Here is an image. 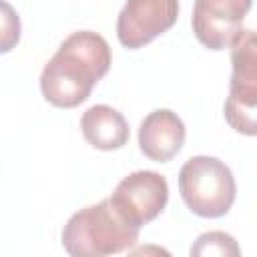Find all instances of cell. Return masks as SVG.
I'll list each match as a JSON object with an SVG mask.
<instances>
[{"label": "cell", "mask_w": 257, "mask_h": 257, "mask_svg": "<svg viewBox=\"0 0 257 257\" xmlns=\"http://www.w3.org/2000/svg\"><path fill=\"white\" fill-rule=\"evenodd\" d=\"M231 48V84L225 100V118L231 128L253 137L257 133V40L251 28H241L229 44Z\"/></svg>", "instance_id": "obj_4"}, {"label": "cell", "mask_w": 257, "mask_h": 257, "mask_svg": "<svg viewBox=\"0 0 257 257\" xmlns=\"http://www.w3.org/2000/svg\"><path fill=\"white\" fill-rule=\"evenodd\" d=\"M253 0H195L191 24L197 40L209 50L229 48Z\"/></svg>", "instance_id": "obj_7"}, {"label": "cell", "mask_w": 257, "mask_h": 257, "mask_svg": "<svg viewBox=\"0 0 257 257\" xmlns=\"http://www.w3.org/2000/svg\"><path fill=\"white\" fill-rule=\"evenodd\" d=\"M139 229L124 223L104 199L76 211L62 229V247L72 257H104L131 249Z\"/></svg>", "instance_id": "obj_2"}, {"label": "cell", "mask_w": 257, "mask_h": 257, "mask_svg": "<svg viewBox=\"0 0 257 257\" xmlns=\"http://www.w3.org/2000/svg\"><path fill=\"white\" fill-rule=\"evenodd\" d=\"M189 253L193 257H239L241 249L229 233L209 231L197 237Z\"/></svg>", "instance_id": "obj_10"}, {"label": "cell", "mask_w": 257, "mask_h": 257, "mask_svg": "<svg viewBox=\"0 0 257 257\" xmlns=\"http://www.w3.org/2000/svg\"><path fill=\"white\" fill-rule=\"evenodd\" d=\"M179 191L191 213L217 219L229 213L235 201V177L217 157H191L179 171Z\"/></svg>", "instance_id": "obj_3"}, {"label": "cell", "mask_w": 257, "mask_h": 257, "mask_svg": "<svg viewBox=\"0 0 257 257\" xmlns=\"http://www.w3.org/2000/svg\"><path fill=\"white\" fill-rule=\"evenodd\" d=\"M110 60V46L100 34L92 30L72 32L42 68V96L58 108L82 104L92 86L108 72Z\"/></svg>", "instance_id": "obj_1"}, {"label": "cell", "mask_w": 257, "mask_h": 257, "mask_svg": "<svg viewBox=\"0 0 257 257\" xmlns=\"http://www.w3.org/2000/svg\"><path fill=\"white\" fill-rule=\"evenodd\" d=\"M179 0H126L116 18V36L124 48L137 50L173 28Z\"/></svg>", "instance_id": "obj_6"}, {"label": "cell", "mask_w": 257, "mask_h": 257, "mask_svg": "<svg viewBox=\"0 0 257 257\" xmlns=\"http://www.w3.org/2000/svg\"><path fill=\"white\" fill-rule=\"evenodd\" d=\"M185 124L181 116L169 108L149 112L139 128L141 153L155 163H169L185 145Z\"/></svg>", "instance_id": "obj_8"}, {"label": "cell", "mask_w": 257, "mask_h": 257, "mask_svg": "<svg viewBox=\"0 0 257 257\" xmlns=\"http://www.w3.org/2000/svg\"><path fill=\"white\" fill-rule=\"evenodd\" d=\"M22 22L14 6L6 0H0V54L10 52L20 42Z\"/></svg>", "instance_id": "obj_11"}, {"label": "cell", "mask_w": 257, "mask_h": 257, "mask_svg": "<svg viewBox=\"0 0 257 257\" xmlns=\"http://www.w3.org/2000/svg\"><path fill=\"white\" fill-rule=\"evenodd\" d=\"M108 201L124 223L141 229L167 207L169 185L157 171H135L116 185Z\"/></svg>", "instance_id": "obj_5"}, {"label": "cell", "mask_w": 257, "mask_h": 257, "mask_svg": "<svg viewBox=\"0 0 257 257\" xmlns=\"http://www.w3.org/2000/svg\"><path fill=\"white\" fill-rule=\"evenodd\" d=\"M80 131L86 143L98 151H116L128 143L131 131L126 118L108 104H94L84 110Z\"/></svg>", "instance_id": "obj_9"}]
</instances>
